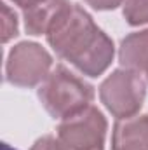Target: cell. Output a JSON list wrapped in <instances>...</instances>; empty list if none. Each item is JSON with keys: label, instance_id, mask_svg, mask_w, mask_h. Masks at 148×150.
I'll return each instance as SVG.
<instances>
[{"label": "cell", "instance_id": "1", "mask_svg": "<svg viewBox=\"0 0 148 150\" xmlns=\"http://www.w3.org/2000/svg\"><path fill=\"white\" fill-rule=\"evenodd\" d=\"M45 37L61 59L87 77L105 74L113 61L115 45L111 38L77 4H70L61 12Z\"/></svg>", "mask_w": 148, "mask_h": 150}, {"label": "cell", "instance_id": "2", "mask_svg": "<svg viewBox=\"0 0 148 150\" xmlns=\"http://www.w3.org/2000/svg\"><path fill=\"white\" fill-rule=\"evenodd\" d=\"M38 100L52 119H66L91 107L94 87L65 65H56L38 87Z\"/></svg>", "mask_w": 148, "mask_h": 150}, {"label": "cell", "instance_id": "3", "mask_svg": "<svg viewBox=\"0 0 148 150\" xmlns=\"http://www.w3.org/2000/svg\"><path fill=\"white\" fill-rule=\"evenodd\" d=\"M147 84L138 72L118 68L111 72L99 86V100L117 119L134 117L143 107Z\"/></svg>", "mask_w": 148, "mask_h": 150}, {"label": "cell", "instance_id": "4", "mask_svg": "<svg viewBox=\"0 0 148 150\" xmlns=\"http://www.w3.org/2000/svg\"><path fill=\"white\" fill-rule=\"evenodd\" d=\"M52 58L35 42H21L14 45L5 61V80L19 87H33L42 84L51 74Z\"/></svg>", "mask_w": 148, "mask_h": 150}, {"label": "cell", "instance_id": "5", "mask_svg": "<svg viewBox=\"0 0 148 150\" xmlns=\"http://www.w3.org/2000/svg\"><path fill=\"white\" fill-rule=\"evenodd\" d=\"M106 129L105 115L91 105L63 119L58 126V138L70 150H103Z\"/></svg>", "mask_w": 148, "mask_h": 150}, {"label": "cell", "instance_id": "6", "mask_svg": "<svg viewBox=\"0 0 148 150\" xmlns=\"http://www.w3.org/2000/svg\"><path fill=\"white\" fill-rule=\"evenodd\" d=\"M111 150H148V113L118 119L111 134Z\"/></svg>", "mask_w": 148, "mask_h": 150}, {"label": "cell", "instance_id": "7", "mask_svg": "<svg viewBox=\"0 0 148 150\" xmlns=\"http://www.w3.org/2000/svg\"><path fill=\"white\" fill-rule=\"evenodd\" d=\"M70 4V0H38L37 4L23 9L25 30L30 35H47L52 23Z\"/></svg>", "mask_w": 148, "mask_h": 150}, {"label": "cell", "instance_id": "8", "mask_svg": "<svg viewBox=\"0 0 148 150\" xmlns=\"http://www.w3.org/2000/svg\"><path fill=\"white\" fill-rule=\"evenodd\" d=\"M118 61L127 70L148 74V30L131 33L120 42Z\"/></svg>", "mask_w": 148, "mask_h": 150}, {"label": "cell", "instance_id": "9", "mask_svg": "<svg viewBox=\"0 0 148 150\" xmlns=\"http://www.w3.org/2000/svg\"><path fill=\"white\" fill-rule=\"evenodd\" d=\"M124 18L131 26L148 23V0H125Z\"/></svg>", "mask_w": 148, "mask_h": 150}, {"label": "cell", "instance_id": "10", "mask_svg": "<svg viewBox=\"0 0 148 150\" xmlns=\"http://www.w3.org/2000/svg\"><path fill=\"white\" fill-rule=\"evenodd\" d=\"M19 25H18V16L16 12L7 5L2 4V42H9L11 38L18 37Z\"/></svg>", "mask_w": 148, "mask_h": 150}, {"label": "cell", "instance_id": "11", "mask_svg": "<svg viewBox=\"0 0 148 150\" xmlns=\"http://www.w3.org/2000/svg\"><path fill=\"white\" fill-rule=\"evenodd\" d=\"M30 150H70V149H68L59 138L47 134V136L38 138L37 142L32 145V149Z\"/></svg>", "mask_w": 148, "mask_h": 150}, {"label": "cell", "instance_id": "12", "mask_svg": "<svg viewBox=\"0 0 148 150\" xmlns=\"http://www.w3.org/2000/svg\"><path fill=\"white\" fill-rule=\"evenodd\" d=\"M84 2L96 11H111L115 7H118L124 0H84Z\"/></svg>", "mask_w": 148, "mask_h": 150}, {"label": "cell", "instance_id": "13", "mask_svg": "<svg viewBox=\"0 0 148 150\" xmlns=\"http://www.w3.org/2000/svg\"><path fill=\"white\" fill-rule=\"evenodd\" d=\"M16 5H19L21 9H26V7H30V5H33V4H37L38 0H12Z\"/></svg>", "mask_w": 148, "mask_h": 150}, {"label": "cell", "instance_id": "14", "mask_svg": "<svg viewBox=\"0 0 148 150\" xmlns=\"http://www.w3.org/2000/svg\"><path fill=\"white\" fill-rule=\"evenodd\" d=\"M2 150H16V149H12L9 143H2Z\"/></svg>", "mask_w": 148, "mask_h": 150}]
</instances>
